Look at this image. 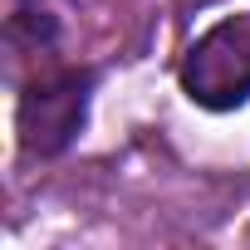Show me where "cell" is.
Wrapping results in <instances>:
<instances>
[{
  "label": "cell",
  "mask_w": 250,
  "mask_h": 250,
  "mask_svg": "<svg viewBox=\"0 0 250 250\" xmlns=\"http://www.w3.org/2000/svg\"><path fill=\"white\" fill-rule=\"evenodd\" d=\"M93 88H98V69H54V74L30 79L15 98L20 157H30V162L64 157L88 128Z\"/></svg>",
  "instance_id": "cell-1"
},
{
  "label": "cell",
  "mask_w": 250,
  "mask_h": 250,
  "mask_svg": "<svg viewBox=\"0 0 250 250\" xmlns=\"http://www.w3.org/2000/svg\"><path fill=\"white\" fill-rule=\"evenodd\" d=\"M182 93L206 113H235L250 103V10L221 15L177 64Z\"/></svg>",
  "instance_id": "cell-2"
}]
</instances>
